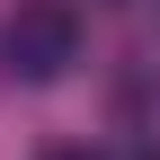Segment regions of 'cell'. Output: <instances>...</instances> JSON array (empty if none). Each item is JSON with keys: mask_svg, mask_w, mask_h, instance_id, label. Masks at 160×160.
<instances>
[{"mask_svg": "<svg viewBox=\"0 0 160 160\" xmlns=\"http://www.w3.org/2000/svg\"><path fill=\"white\" fill-rule=\"evenodd\" d=\"M80 62V18H71V0H18L9 18H0V71L9 80H62Z\"/></svg>", "mask_w": 160, "mask_h": 160, "instance_id": "obj_1", "label": "cell"}, {"mask_svg": "<svg viewBox=\"0 0 160 160\" xmlns=\"http://www.w3.org/2000/svg\"><path fill=\"white\" fill-rule=\"evenodd\" d=\"M45 160H98V151H89V142H53Z\"/></svg>", "mask_w": 160, "mask_h": 160, "instance_id": "obj_2", "label": "cell"}, {"mask_svg": "<svg viewBox=\"0 0 160 160\" xmlns=\"http://www.w3.org/2000/svg\"><path fill=\"white\" fill-rule=\"evenodd\" d=\"M133 160H160V142H151V151H133Z\"/></svg>", "mask_w": 160, "mask_h": 160, "instance_id": "obj_3", "label": "cell"}]
</instances>
